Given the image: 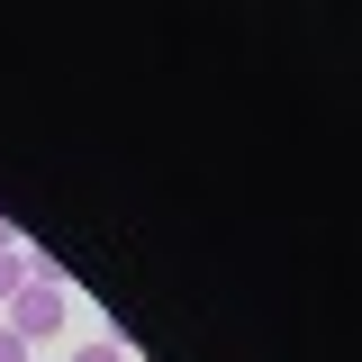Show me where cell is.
Segmentation results:
<instances>
[{"label":"cell","mask_w":362,"mask_h":362,"mask_svg":"<svg viewBox=\"0 0 362 362\" xmlns=\"http://www.w3.org/2000/svg\"><path fill=\"white\" fill-rule=\"evenodd\" d=\"M0 254H18V226H9V218H0Z\"/></svg>","instance_id":"obj_4"},{"label":"cell","mask_w":362,"mask_h":362,"mask_svg":"<svg viewBox=\"0 0 362 362\" xmlns=\"http://www.w3.org/2000/svg\"><path fill=\"white\" fill-rule=\"evenodd\" d=\"M73 362H127V344H82Z\"/></svg>","instance_id":"obj_3"},{"label":"cell","mask_w":362,"mask_h":362,"mask_svg":"<svg viewBox=\"0 0 362 362\" xmlns=\"http://www.w3.org/2000/svg\"><path fill=\"white\" fill-rule=\"evenodd\" d=\"M64 308H73V299H64V281H18V290H9V308H0V326H9L18 344H45V335L64 326Z\"/></svg>","instance_id":"obj_1"},{"label":"cell","mask_w":362,"mask_h":362,"mask_svg":"<svg viewBox=\"0 0 362 362\" xmlns=\"http://www.w3.org/2000/svg\"><path fill=\"white\" fill-rule=\"evenodd\" d=\"M0 362H37V344H18V335L0 326Z\"/></svg>","instance_id":"obj_2"}]
</instances>
